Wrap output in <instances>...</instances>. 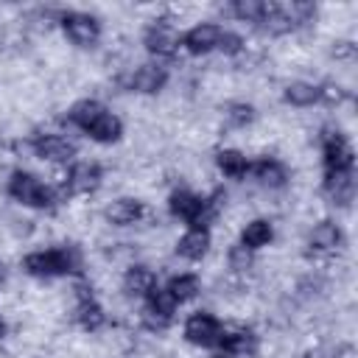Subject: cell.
<instances>
[{"label":"cell","mask_w":358,"mask_h":358,"mask_svg":"<svg viewBox=\"0 0 358 358\" xmlns=\"http://www.w3.org/2000/svg\"><path fill=\"white\" fill-rule=\"evenodd\" d=\"M215 358H232V355H227V352H224V355H215Z\"/></svg>","instance_id":"32"},{"label":"cell","mask_w":358,"mask_h":358,"mask_svg":"<svg viewBox=\"0 0 358 358\" xmlns=\"http://www.w3.org/2000/svg\"><path fill=\"white\" fill-rule=\"evenodd\" d=\"M282 101L291 106H313L316 101H322V87L310 84V81H291L282 90Z\"/></svg>","instance_id":"20"},{"label":"cell","mask_w":358,"mask_h":358,"mask_svg":"<svg viewBox=\"0 0 358 358\" xmlns=\"http://www.w3.org/2000/svg\"><path fill=\"white\" fill-rule=\"evenodd\" d=\"M224 117L229 120V126L243 129V126H249V123L255 120V106H252V103H246V101H235V103H229V106H227Z\"/></svg>","instance_id":"27"},{"label":"cell","mask_w":358,"mask_h":358,"mask_svg":"<svg viewBox=\"0 0 358 358\" xmlns=\"http://www.w3.org/2000/svg\"><path fill=\"white\" fill-rule=\"evenodd\" d=\"M221 25H215V22H199V25H193L190 31H185L182 34V48L187 50V53H193V56H204V53H210V50H218V39H221Z\"/></svg>","instance_id":"7"},{"label":"cell","mask_w":358,"mask_h":358,"mask_svg":"<svg viewBox=\"0 0 358 358\" xmlns=\"http://www.w3.org/2000/svg\"><path fill=\"white\" fill-rule=\"evenodd\" d=\"M199 291H201V282H199L196 274H176V277H171V282H168V294H171L176 302H187V299H193Z\"/></svg>","instance_id":"25"},{"label":"cell","mask_w":358,"mask_h":358,"mask_svg":"<svg viewBox=\"0 0 358 358\" xmlns=\"http://www.w3.org/2000/svg\"><path fill=\"white\" fill-rule=\"evenodd\" d=\"M218 347L227 352V355H246L255 350V336L249 330H221V338H218Z\"/></svg>","instance_id":"23"},{"label":"cell","mask_w":358,"mask_h":358,"mask_svg":"<svg viewBox=\"0 0 358 358\" xmlns=\"http://www.w3.org/2000/svg\"><path fill=\"white\" fill-rule=\"evenodd\" d=\"M143 45L148 48V53H154L159 59H171L179 48V36L168 22H151L143 34Z\"/></svg>","instance_id":"10"},{"label":"cell","mask_w":358,"mask_h":358,"mask_svg":"<svg viewBox=\"0 0 358 358\" xmlns=\"http://www.w3.org/2000/svg\"><path fill=\"white\" fill-rule=\"evenodd\" d=\"M76 322H78L84 330H90V333H95V330L103 327V322H106L103 308H101L98 299H95L92 294H87V291L78 294V302H76Z\"/></svg>","instance_id":"17"},{"label":"cell","mask_w":358,"mask_h":358,"mask_svg":"<svg viewBox=\"0 0 358 358\" xmlns=\"http://www.w3.org/2000/svg\"><path fill=\"white\" fill-rule=\"evenodd\" d=\"M6 333V322H3V316H0V336Z\"/></svg>","instance_id":"31"},{"label":"cell","mask_w":358,"mask_h":358,"mask_svg":"<svg viewBox=\"0 0 358 358\" xmlns=\"http://www.w3.org/2000/svg\"><path fill=\"white\" fill-rule=\"evenodd\" d=\"M341 241H344L341 227L333 224V221H319V224L310 229V246H313L316 252H333V249L341 246Z\"/></svg>","instance_id":"21"},{"label":"cell","mask_w":358,"mask_h":358,"mask_svg":"<svg viewBox=\"0 0 358 358\" xmlns=\"http://www.w3.org/2000/svg\"><path fill=\"white\" fill-rule=\"evenodd\" d=\"M215 165H218V171H221L224 176H229V179H243V176L249 173V159H246V154H241L238 148H224V151H218V154H215Z\"/></svg>","instance_id":"22"},{"label":"cell","mask_w":358,"mask_h":358,"mask_svg":"<svg viewBox=\"0 0 358 358\" xmlns=\"http://www.w3.org/2000/svg\"><path fill=\"white\" fill-rule=\"evenodd\" d=\"M165 81H168V73H165V67H159V64H140V67H134V70L123 78L126 90L143 92V95L159 92V90L165 87Z\"/></svg>","instance_id":"9"},{"label":"cell","mask_w":358,"mask_h":358,"mask_svg":"<svg viewBox=\"0 0 358 358\" xmlns=\"http://www.w3.org/2000/svg\"><path fill=\"white\" fill-rule=\"evenodd\" d=\"M87 137H92L95 143H117L120 134H123V123L117 115H112L109 109H103L87 129H84Z\"/></svg>","instance_id":"15"},{"label":"cell","mask_w":358,"mask_h":358,"mask_svg":"<svg viewBox=\"0 0 358 358\" xmlns=\"http://www.w3.org/2000/svg\"><path fill=\"white\" fill-rule=\"evenodd\" d=\"M106 106L103 103H98V101H92V98H84V101H76L73 106H70V112H67V120L76 126V129H87L101 112H103Z\"/></svg>","instance_id":"24"},{"label":"cell","mask_w":358,"mask_h":358,"mask_svg":"<svg viewBox=\"0 0 358 358\" xmlns=\"http://www.w3.org/2000/svg\"><path fill=\"white\" fill-rule=\"evenodd\" d=\"M157 288V274L148 266H129L123 274V291L134 299H145L151 291Z\"/></svg>","instance_id":"13"},{"label":"cell","mask_w":358,"mask_h":358,"mask_svg":"<svg viewBox=\"0 0 358 358\" xmlns=\"http://www.w3.org/2000/svg\"><path fill=\"white\" fill-rule=\"evenodd\" d=\"M8 196L14 201L36 207V210H53V204H56L53 187H48L39 176H34L28 171H14L8 176Z\"/></svg>","instance_id":"2"},{"label":"cell","mask_w":358,"mask_h":358,"mask_svg":"<svg viewBox=\"0 0 358 358\" xmlns=\"http://www.w3.org/2000/svg\"><path fill=\"white\" fill-rule=\"evenodd\" d=\"M31 148L45 162H67L76 157V145L62 134H36Z\"/></svg>","instance_id":"11"},{"label":"cell","mask_w":358,"mask_h":358,"mask_svg":"<svg viewBox=\"0 0 358 358\" xmlns=\"http://www.w3.org/2000/svg\"><path fill=\"white\" fill-rule=\"evenodd\" d=\"M168 210L173 218L190 224V227H201L204 215L210 213V201L193 190H173L168 199Z\"/></svg>","instance_id":"4"},{"label":"cell","mask_w":358,"mask_h":358,"mask_svg":"<svg viewBox=\"0 0 358 358\" xmlns=\"http://www.w3.org/2000/svg\"><path fill=\"white\" fill-rule=\"evenodd\" d=\"M62 28H64L67 39L78 48H90L101 36V22L87 11H64L62 14Z\"/></svg>","instance_id":"5"},{"label":"cell","mask_w":358,"mask_h":358,"mask_svg":"<svg viewBox=\"0 0 358 358\" xmlns=\"http://www.w3.org/2000/svg\"><path fill=\"white\" fill-rule=\"evenodd\" d=\"M218 50H221V53H227V56H235V53H241V50H243V39H241L238 34H232V31H221Z\"/></svg>","instance_id":"28"},{"label":"cell","mask_w":358,"mask_h":358,"mask_svg":"<svg viewBox=\"0 0 358 358\" xmlns=\"http://www.w3.org/2000/svg\"><path fill=\"white\" fill-rule=\"evenodd\" d=\"M324 193L333 204L347 207L355 196V179L352 171H336V173H324Z\"/></svg>","instance_id":"14"},{"label":"cell","mask_w":358,"mask_h":358,"mask_svg":"<svg viewBox=\"0 0 358 358\" xmlns=\"http://www.w3.org/2000/svg\"><path fill=\"white\" fill-rule=\"evenodd\" d=\"M322 162H324V173H336V171H352V145L347 143V137L338 129H327L322 134Z\"/></svg>","instance_id":"3"},{"label":"cell","mask_w":358,"mask_h":358,"mask_svg":"<svg viewBox=\"0 0 358 358\" xmlns=\"http://www.w3.org/2000/svg\"><path fill=\"white\" fill-rule=\"evenodd\" d=\"M81 257L73 246H62V249H39L22 257V268L31 277H59V274H73L78 271Z\"/></svg>","instance_id":"1"},{"label":"cell","mask_w":358,"mask_h":358,"mask_svg":"<svg viewBox=\"0 0 358 358\" xmlns=\"http://www.w3.org/2000/svg\"><path fill=\"white\" fill-rule=\"evenodd\" d=\"M271 238H274V227H271L268 218H252V221L241 229V246L249 249V252L268 246Z\"/></svg>","instance_id":"19"},{"label":"cell","mask_w":358,"mask_h":358,"mask_svg":"<svg viewBox=\"0 0 358 358\" xmlns=\"http://www.w3.org/2000/svg\"><path fill=\"white\" fill-rule=\"evenodd\" d=\"M207 249H210V229L207 227H190L176 243V252L187 260H201L207 255Z\"/></svg>","instance_id":"18"},{"label":"cell","mask_w":358,"mask_h":358,"mask_svg":"<svg viewBox=\"0 0 358 358\" xmlns=\"http://www.w3.org/2000/svg\"><path fill=\"white\" fill-rule=\"evenodd\" d=\"M249 171H252V176H255L260 185H266V187H282V185L288 182L285 165H282L280 159H274V157H260L257 162H249Z\"/></svg>","instance_id":"16"},{"label":"cell","mask_w":358,"mask_h":358,"mask_svg":"<svg viewBox=\"0 0 358 358\" xmlns=\"http://www.w3.org/2000/svg\"><path fill=\"white\" fill-rule=\"evenodd\" d=\"M221 322L207 313V310H196L187 322H185V338L196 347H215L221 338Z\"/></svg>","instance_id":"6"},{"label":"cell","mask_w":358,"mask_h":358,"mask_svg":"<svg viewBox=\"0 0 358 358\" xmlns=\"http://www.w3.org/2000/svg\"><path fill=\"white\" fill-rule=\"evenodd\" d=\"M101 179H103L101 165L84 159V162H76V165L67 171V176H64V190H67V193H76V196H84V193L98 190Z\"/></svg>","instance_id":"8"},{"label":"cell","mask_w":358,"mask_h":358,"mask_svg":"<svg viewBox=\"0 0 358 358\" xmlns=\"http://www.w3.org/2000/svg\"><path fill=\"white\" fill-rule=\"evenodd\" d=\"M232 14L243 22H263L268 14V3L266 0H238V3H232Z\"/></svg>","instance_id":"26"},{"label":"cell","mask_w":358,"mask_h":358,"mask_svg":"<svg viewBox=\"0 0 358 358\" xmlns=\"http://www.w3.org/2000/svg\"><path fill=\"white\" fill-rule=\"evenodd\" d=\"M6 280V263H0V282Z\"/></svg>","instance_id":"30"},{"label":"cell","mask_w":358,"mask_h":358,"mask_svg":"<svg viewBox=\"0 0 358 358\" xmlns=\"http://www.w3.org/2000/svg\"><path fill=\"white\" fill-rule=\"evenodd\" d=\"M143 215H145L143 201H140V199H131V196L115 199V201L106 207V221L115 224V227H131V224H137Z\"/></svg>","instance_id":"12"},{"label":"cell","mask_w":358,"mask_h":358,"mask_svg":"<svg viewBox=\"0 0 358 358\" xmlns=\"http://www.w3.org/2000/svg\"><path fill=\"white\" fill-rule=\"evenodd\" d=\"M249 266H252V255H249V249H243L241 243L232 246V249H229V268H235V271H246Z\"/></svg>","instance_id":"29"}]
</instances>
